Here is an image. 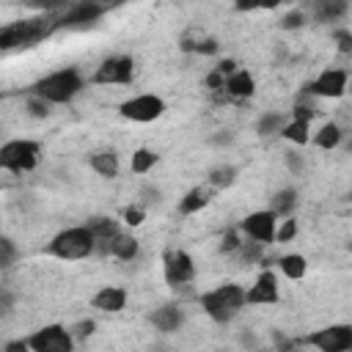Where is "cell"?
Returning <instances> with one entry per match:
<instances>
[{
	"label": "cell",
	"mask_w": 352,
	"mask_h": 352,
	"mask_svg": "<svg viewBox=\"0 0 352 352\" xmlns=\"http://www.w3.org/2000/svg\"><path fill=\"white\" fill-rule=\"evenodd\" d=\"M25 341H28L30 352H72V346H74L72 330H66L63 324H47Z\"/></svg>",
	"instance_id": "8992f818"
},
{
	"label": "cell",
	"mask_w": 352,
	"mask_h": 352,
	"mask_svg": "<svg viewBox=\"0 0 352 352\" xmlns=\"http://www.w3.org/2000/svg\"><path fill=\"white\" fill-rule=\"evenodd\" d=\"M143 217H146L143 206H126V209H124V223H126V226H132V228H135V226H140V223H143Z\"/></svg>",
	"instance_id": "836d02e7"
},
{
	"label": "cell",
	"mask_w": 352,
	"mask_h": 352,
	"mask_svg": "<svg viewBox=\"0 0 352 352\" xmlns=\"http://www.w3.org/2000/svg\"><path fill=\"white\" fill-rule=\"evenodd\" d=\"M94 245L96 239L91 236V231L85 226H74V228H66L60 234L52 236V242L47 245V253L50 256H58L63 261H74V258H85L94 253Z\"/></svg>",
	"instance_id": "277c9868"
},
{
	"label": "cell",
	"mask_w": 352,
	"mask_h": 352,
	"mask_svg": "<svg viewBox=\"0 0 352 352\" xmlns=\"http://www.w3.org/2000/svg\"><path fill=\"white\" fill-rule=\"evenodd\" d=\"M182 322H184V316H182V311L176 305H165V308H157L151 314V324L160 333H176L182 327Z\"/></svg>",
	"instance_id": "e0dca14e"
},
{
	"label": "cell",
	"mask_w": 352,
	"mask_h": 352,
	"mask_svg": "<svg viewBox=\"0 0 352 352\" xmlns=\"http://www.w3.org/2000/svg\"><path fill=\"white\" fill-rule=\"evenodd\" d=\"M278 267H280V272H283L286 278L300 280V278L305 275V270H308V261H305L300 253H286V256H280Z\"/></svg>",
	"instance_id": "44dd1931"
},
{
	"label": "cell",
	"mask_w": 352,
	"mask_h": 352,
	"mask_svg": "<svg viewBox=\"0 0 352 352\" xmlns=\"http://www.w3.org/2000/svg\"><path fill=\"white\" fill-rule=\"evenodd\" d=\"M217 72H220L223 77H226V74H234V72H236V63H234L231 58H223V60H220V66H217Z\"/></svg>",
	"instance_id": "ee69618b"
},
{
	"label": "cell",
	"mask_w": 352,
	"mask_h": 352,
	"mask_svg": "<svg viewBox=\"0 0 352 352\" xmlns=\"http://www.w3.org/2000/svg\"><path fill=\"white\" fill-rule=\"evenodd\" d=\"M154 162H157V154H154L151 148H138V151L132 154V170H135V173H146V170H151Z\"/></svg>",
	"instance_id": "f1b7e54d"
},
{
	"label": "cell",
	"mask_w": 352,
	"mask_h": 352,
	"mask_svg": "<svg viewBox=\"0 0 352 352\" xmlns=\"http://www.w3.org/2000/svg\"><path fill=\"white\" fill-rule=\"evenodd\" d=\"M242 231L250 236V242H258V245H270L275 239V214L267 209V212H250L245 220H242Z\"/></svg>",
	"instance_id": "7c38bea8"
},
{
	"label": "cell",
	"mask_w": 352,
	"mask_h": 352,
	"mask_svg": "<svg viewBox=\"0 0 352 352\" xmlns=\"http://www.w3.org/2000/svg\"><path fill=\"white\" fill-rule=\"evenodd\" d=\"M234 99H248V96H253V91H256V82H253V77H250V72H245V69H236L234 74H228L226 77V85H223Z\"/></svg>",
	"instance_id": "2e32d148"
},
{
	"label": "cell",
	"mask_w": 352,
	"mask_h": 352,
	"mask_svg": "<svg viewBox=\"0 0 352 352\" xmlns=\"http://www.w3.org/2000/svg\"><path fill=\"white\" fill-rule=\"evenodd\" d=\"M346 72L344 69H327V72H322L316 80H311L308 85H305V91L308 94H314V96H327V99H338V96H344V91H346Z\"/></svg>",
	"instance_id": "30bf717a"
},
{
	"label": "cell",
	"mask_w": 352,
	"mask_h": 352,
	"mask_svg": "<svg viewBox=\"0 0 352 352\" xmlns=\"http://www.w3.org/2000/svg\"><path fill=\"white\" fill-rule=\"evenodd\" d=\"M91 168L99 173V176H107L113 179L118 173V154L116 151H96L91 157Z\"/></svg>",
	"instance_id": "ffe728a7"
},
{
	"label": "cell",
	"mask_w": 352,
	"mask_h": 352,
	"mask_svg": "<svg viewBox=\"0 0 352 352\" xmlns=\"http://www.w3.org/2000/svg\"><path fill=\"white\" fill-rule=\"evenodd\" d=\"M333 36H336V41H338V50H341V52H349V50H352V33H349V30H344V28H341V30H336Z\"/></svg>",
	"instance_id": "f35d334b"
},
{
	"label": "cell",
	"mask_w": 352,
	"mask_h": 352,
	"mask_svg": "<svg viewBox=\"0 0 352 352\" xmlns=\"http://www.w3.org/2000/svg\"><path fill=\"white\" fill-rule=\"evenodd\" d=\"M11 305V294L8 292H0V311H6Z\"/></svg>",
	"instance_id": "f6af8a7d"
},
{
	"label": "cell",
	"mask_w": 352,
	"mask_h": 352,
	"mask_svg": "<svg viewBox=\"0 0 352 352\" xmlns=\"http://www.w3.org/2000/svg\"><path fill=\"white\" fill-rule=\"evenodd\" d=\"M6 352H30V346H28L25 338H16V341H8L6 344Z\"/></svg>",
	"instance_id": "b9f144b4"
},
{
	"label": "cell",
	"mask_w": 352,
	"mask_h": 352,
	"mask_svg": "<svg viewBox=\"0 0 352 352\" xmlns=\"http://www.w3.org/2000/svg\"><path fill=\"white\" fill-rule=\"evenodd\" d=\"M294 204H297V192L292 190V187H286V190H280L275 198H272V214L275 217H286L292 209H294Z\"/></svg>",
	"instance_id": "603a6c76"
},
{
	"label": "cell",
	"mask_w": 352,
	"mask_h": 352,
	"mask_svg": "<svg viewBox=\"0 0 352 352\" xmlns=\"http://www.w3.org/2000/svg\"><path fill=\"white\" fill-rule=\"evenodd\" d=\"M107 250H110V256H116L121 261H132L138 256V239L132 234H118L107 242Z\"/></svg>",
	"instance_id": "ac0fdd59"
},
{
	"label": "cell",
	"mask_w": 352,
	"mask_h": 352,
	"mask_svg": "<svg viewBox=\"0 0 352 352\" xmlns=\"http://www.w3.org/2000/svg\"><path fill=\"white\" fill-rule=\"evenodd\" d=\"M280 135H283L286 140L297 143V146H305V143H308V124L286 121V124H283V129H280Z\"/></svg>",
	"instance_id": "83f0119b"
},
{
	"label": "cell",
	"mask_w": 352,
	"mask_h": 352,
	"mask_svg": "<svg viewBox=\"0 0 352 352\" xmlns=\"http://www.w3.org/2000/svg\"><path fill=\"white\" fill-rule=\"evenodd\" d=\"M236 250H242V258L253 261V258H258V256H261L264 245H258V242H239V248H236Z\"/></svg>",
	"instance_id": "e575fe53"
},
{
	"label": "cell",
	"mask_w": 352,
	"mask_h": 352,
	"mask_svg": "<svg viewBox=\"0 0 352 352\" xmlns=\"http://www.w3.org/2000/svg\"><path fill=\"white\" fill-rule=\"evenodd\" d=\"M311 118H314V110H311V107H305V104H297V107L292 110V121H300V124H311Z\"/></svg>",
	"instance_id": "74e56055"
},
{
	"label": "cell",
	"mask_w": 352,
	"mask_h": 352,
	"mask_svg": "<svg viewBox=\"0 0 352 352\" xmlns=\"http://www.w3.org/2000/svg\"><path fill=\"white\" fill-rule=\"evenodd\" d=\"M58 28V16H36V19H19L6 28H0V50L14 47H33L36 41L47 38Z\"/></svg>",
	"instance_id": "6da1fadb"
},
{
	"label": "cell",
	"mask_w": 352,
	"mask_h": 352,
	"mask_svg": "<svg viewBox=\"0 0 352 352\" xmlns=\"http://www.w3.org/2000/svg\"><path fill=\"white\" fill-rule=\"evenodd\" d=\"M28 110H30V116H36V118H47V116L52 113V104L44 102L41 96H30V99H28Z\"/></svg>",
	"instance_id": "1f68e13d"
},
{
	"label": "cell",
	"mask_w": 352,
	"mask_h": 352,
	"mask_svg": "<svg viewBox=\"0 0 352 352\" xmlns=\"http://www.w3.org/2000/svg\"><path fill=\"white\" fill-rule=\"evenodd\" d=\"M85 228L91 231V236H94L96 242H110L113 236H118V234H121L118 220H110V217H94Z\"/></svg>",
	"instance_id": "d6986e66"
},
{
	"label": "cell",
	"mask_w": 352,
	"mask_h": 352,
	"mask_svg": "<svg viewBox=\"0 0 352 352\" xmlns=\"http://www.w3.org/2000/svg\"><path fill=\"white\" fill-rule=\"evenodd\" d=\"M245 302H253V305H270V302H278V280L270 270H264L253 286L245 292Z\"/></svg>",
	"instance_id": "5bb4252c"
},
{
	"label": "cell",
	"mask_w": 352,
	"mask_h": 352,
	"mask_svg": "<svg viewBox=\"0 0 352 352\" xmlns=\"http://www.w3.org/2000/svg\"><path fill=\"white\" fill-rule=\"evenodd\" d=\"M319 352H346L352 346V327L349 324H330L305 338Z\"/></svg>",
	"instance_id": "52a82bcc"
},
{
	"label": "cell",
	"mask_w": 352,
	"mask_h": 352,
	"mask_svg": "<svg viewBox=\"0 0 352 352\" xmlns=\"http://www.w3.org/2000/svg\"><path fill=\"white\" fill-rule=\"evenodd\" d=\"M80 91H82V77H80L77 69H60V72H52V74L41 77V80L33 85V96H41V99L50 102V104L72 102Z\"/></svg>",
	"instance_id": "3957f363"
},
{
	"label": "cell",
	"mask_w": 352,
	"mask_h": 352,
	"mask_svg": "<svg viewBox=\"0 0 352 352\" xmlns=\"http://www.w3.org/2000/svg\"><path fill=\"white\" fill-rule=\"evenodd\" d=\"M104 14V6L99 3H74L69 6L60 16H58V28H80V25H91Z\"/></svg>",
	"instance_id": "4fadbf2b"
},
{
	"label": "cell",
	"mask_w": 352,
	"mask_h": 352,
	"mask_svg": "<svg viewBox=\"0 0 352 352\" xmlns=\"http://www.w3.org/2000/svg\"><path fill=\"white\" fill-rule=\"evenodd\" d=\"M239 242H242V239H239V234H236L234 228H228V231H226V236H223V242H220V250H223V253H231V250H236V248H239Z\"/></svg>",
	"instance_id": "8d00e7d4"
},
{
	"label": "cell",
	"mask_w": 352,
	"mask_h": 352,
	"mask_svg": "<svg viewBox=\"0 0 352 352\" xmlns=\"http://www.w3.org/2000/svg\"><path fill=\"white\" fill-rule=\"evenodd\" d=\"M283 124H286V116L283 113H264L258 118L256 129H258V135H272V132H280Z\"/></svg>",
	"instance_id": "4316f807"
},
{
	"label": "cell",
	"mask_w": 352,
	"mask_h": 352,
	"mask_svg": "<svg viewBox=\"0 0 352 352\" xmlns=\"http://www.w3.org/2000/svg\"><path fill=\"white\" fill-rule=\"evenodd\" d=\"M91 302H94V308H99L104 314H116V311H121L126 305V292L121 286H104L102 292L94 294Z\"/></svg>",
	"instance_id": "9a60e30c"
},
{
	"label": "cell",
	"mask_w": 352,
	"mask_h": 352,
	"mask_svg": "<svg viewBox=\"0 0 352 352\" xmlns=\"http://www.w3.org/2000/svg\"><path fill=\"white\" fill-rule=\"evenodd\" d=\"M294 234H297V223H294L292 217H286V220H283V226L275 231V239H278V242H292V239H294Z\"/></svg>",
	"instance_id": "d6a6232c"
},
{
	"label": "cell",
	"mask_w": 352,
	"mask_h": 352,
	"mask_svg": "<svg viewBox=\"0 0 352 352\" xmlns=\"http://www.w3.org/2000/svg\"><path fill=\"white\" fill-rule=\"evenodd\" d=\"M305 22V14L302 11H289L283 19H280V28H286V30H294V28H300Z\"/></svg>",
	"instance_id": "d590c367"
},
{
	"label": "cell",
	"mask_w": 352,
	"mask_h": 352,
	"mask_svg": "<svg viewBox=\"0 0 352 352\" xmlns=\"http://www.w3.org/2000/svg\"><path fill=\"white\" fill-rule=\"evenodd\" d=\"M162 113H165V102L154 94H140V96H132L121 104V116L129 118V121H140V124L154 121Z\"/></svg>",
	"instance_id": "9c48e42d"
},
{
	"label": "cell",
	"mask_w": 352,
	"mask_h": 352,
	"mask_svg": "<svg viewBox=\"0 0 352 352\" xmlns=\"http://www.w3.org/2000/svg\"><path fill=\"white\" fill-rule=\"evenodd\" d=\"M278 352H286V349H278Z\"/></svg>",
	"instance_id": "bcb514c9"
},
{
	"label": "cell",
	"mask_w": 352,
	"mask_h": 352,
	"mask_svg": "<svg viewBox=\"0 0 352 352\" xmlns=\"http://www.w3.org/2000/svg\"><path fill=\"white\" fill-rule=\"evenodd\" d=\"M132 77H135V63L126 55L104 58L99 63V69L94 72V82H99V85H110V82L126 85V82H132Z\"/></svg>",
	"instance_id": "ba28073f"
},
{
	"label": "cell",
	"mask_w": 352,
	"mask_h": 352,
	"mask_svg": "<svg viewBox=\"0 0 352 352\" xmlns=\"http://www.w3.org/2000/svg\"><path fill=\"white\" fill-rule=\"evenodd\" d=\"M245 289L236 283H223L206 294H201V308L206 311V316H212L217 324L231 322L242 308H245Z\"/></svg>",
	"instance_id": "7a4b0ae2"
},
{
	"label": "cell",
	"mask_w": 352,
	"mask_h": 352,
	"mask_svg": "<svg viewBox=\"0 0 352 352\" xmlns=\"http://www.w3.org/2000/svg\"><path fill=\"white\" fill-rule=\"evenodd\" d=\"M16 258V245L8 239V236H0V270L11 267Z\"/></svg>",
	"instance_id": "4dcf8cb0"
},
{
	"label": "cell",
	"mask_w": 352,
	"mask_h": 352,
	"mask_svg": "<svg viewBox=\"0 0 352 352\" xmlns=\"http://www.w3.org/2000/svg\"><path fill=\"white\" fill-rule=\"evenodd\" d=\"M286 165L292 168V173H300V170H302V160H300L294 151H289V154H286Z\"/></svg>",
	"instance_id": "7bdbcfd3"
},
{
	"label": "cell",
	"mask_w": 352,
	"mask_h": 352,
	"mask_svg": "<svg viewBox=\"0 0 352 352\" xmlns=\"http://www.w3.org/2000/svg\"><path fill=\"white\" fill-rule=\"evenodd\" d=\"M94 333V322L91 319H85V322H77V327H74V333H72V338L77 336V338H85V336H91Z\"/></svg>",
	"instance_id": "60d3db41"
},
{
	"label": "cell",
	"mask_w": 352,
	"mask_h": 352,
	"mask_svg": "<svg viewBox=\"0 0 352 352\" xmlns=\"http://www.w3.org/2000/svg\"><path fill=\"white\" fill-rule=\"evenodd\" d=\"M38 154H41V146L36 140H8L0 148V168L11 173L33 170L38 162Z\"/></svg>",
	"instance_id": "5b68a950"
},
{
	"label": "cell",
	"mask_w": 352,
	"mask_h": 352,
	"mask_svg": "<svg viewBox=\"0 0 352 352\" xmlns=\"http://www.w3.org/2000/svg\"><path fill=\"white\" fill-rule=\"evenodd\" d=\"M234 182H236V168L234 165H220V168H212V173H209V184L214 190H226Z\"/></svg>",
	"instance_id": "d4e9b609"
},
{
	"label": "cell",
	"mask_w": 352,
	"mask_h": 352,
	"mask_svg": "<svg viewBox=\"0 0 352 352\" xmlns=\"http://www.w3.org/2000/svg\"><path fill=\"white\" fill-rule=\"evenodd\" d=\"M192 275H195V264L184 250H168L165 253V280H168V286L176 289L182 283H190Z\"/></svg>",
	"instance_id": "8fae6325"
},
{
	"label": "cell",
	"mask_w": 352,
	"mask_h": 352,
	"mask_svg": "<svg viewBox=\"0 0 352 352\" xmlns=\"http://www.w3.org/2000/svg\"><path fill=\"white\" fill-rule=\"evenodd\" d=\"M182 50L187 52H204V55H214L217 52V41L214 38H195V41H182Z\"/></svg>",
	"instance_id": "f546056e"
},
{
	"label": "cell",
	"mask_w": 352,
	"mask_h": 352,
	"mask_svg": "<svg viewBox=\"0 0 352 352\" xmlns=\"http://www.w3.org/2000/svg\"><path fill=\"white\" fill-rule=\"evenodd\" d=\"M344 14H346V3L344 0H330V3L324 0V3L316 6V19L319 22H336Z\"/></svg>",
	"instance_id": "cb8c5ba5"
},
{
	"label": "cell",
	"mask_w": 352,
	"mask_h": 352,
	"mask_svg": "<svg viewBox=\"0 0 352 352\" xmlns=\"http://www.w3.org/2000/svg\"><path fill=\"white\" fill-rule=\"evenodd\" d=\"M338 140H341V129H338V124H324L319 132H316V138H314V143L319 146V148H336L338 146Z\"/></svg>",
	"instance_id": "484cf974"
},
{
	"label": "cell",
	"mask_w": 352,
	"mask_h": 352,
	"mask_svg": "<svg viewBox=\"0 0 352 352\" xmlns=\"http://www.w3.org/2000/svg\"><path fill=\"white\" fill-rule=\"evenodd\" d=\"M209 204V192L204 190V187H192L184 198H182V204H179V212L182 214H195L198 209H204Z\"/></svg>",
	"instance_id": "7402d4cb"
},
{
	"label": "cell",
	"mask_w": 352,
	"mask_h": 352,
	"mask_svg": "<svg viewBox=\"0 0 352 352\" xmlns=\"http://www.w3.org/2000/svg\"><path fill=\"white\" fill-rule=\"evenodd\" d=\"M206 85H209L212 91H220V88L226 85V77H223V74L214 69V72H209V74H206Z\"/></svg>",
	"instance_id": "ab89813d"
}]
</instances>
